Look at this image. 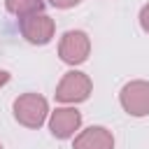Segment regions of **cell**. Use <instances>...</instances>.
<instances>
[{"instance_id": "cell-8", "label": "cell", "mask_w": 149, "mask_h": 149, "mask_svg": "<svg viewBox=\"0 0 149 149\" xmlns=\"http://www.w3.org/2000/svg\"><path fill=\"white\" fill-rule=\"evenodd\" d=\"M5 7L16 19H23V16L44 12V0H5Z\"/></svg>"}, {"instance_id": "cell-3", "label": "cell", "mask_w": 149, "mask_h": 149, "mask_svg": "<svg viewBox=\"0 0 149 149\" xmlns=\"http://www.w3.org/2000/svg\"><path fill=\"white\" fill-rule=\"evenodd\" d=\"M19 30H21V35H23L26 42L42 47V44H49L51 42L54 33H56V23H54V19L49 14L37 12V14H30V16L19 19Z\"/></svg>"}, {"instance_id": "cell-9", "label": "cell", "mask_w": 149, "mask_h": 149, "mask_svg": "<svg viewBox=\"0 0 149 149\" xmlns=\"http://www.w3.org/2000/svg\"><path fill=\"white\" fill-rule=\"evenodd\" d=\"M44 2H49V5H51V7H56V9H70V7L79 5L81 0H44Z\"/></svg>"}, {"instance_id": "cell-12", "label": "cell", "mask_w": 149, "mask_h": 149, "mask_svg": "<svg viewBox=\"0 0 149 149\" xmlns=\"http://www.w3.org/2000/svg\"><path fill=\"white\" fill-rule=\"evenodd\" d=\"M0 149H2V144H0Z\"/></svg>"}, {"instance_id": "cell-10", "label": "cell", "mask_w": 149, "mask_h": 149, "mask_svg": "<svg viewBox=\"0 0 149 149\" xmlns=\"http://www.w3.org/2000/svg\"><path fill=\"white\" fill-rule=\"evenodd\" d=\"M140 26H142L144 33H149V2L140 9Z\"/></svg>"}, {"instance_id": "cell-11", "label": "cell", "mask_w": 149, "mask_h": 149, "mask_svg": "<svg viewBox=\"0 0 149 149\" xmlns=\"http://www.w3.org/2000/svg\"><path fill=\"white\" fill-rule=\"evenodd\" d=\"M7 81H9V72H7V70H0V88H2Z\"/></svg>"}, {"instance_id": "cell-1", "label": "cell", "mask_w": 149, "mask_h": 149, "mask_svg": "<svg viewBox=\"0 0 149 149\" xmlns=\"http://www.w3.org/2000/svg\"><path fill=\"white\" fill-rule=\"evenodd\" d=\"M14 119L26 128H40L49 116V102L40 93H23L12 105Z\"/></svg>"}, {"instance_id": "cell-7", "label": "cell", "mask_w": 149, "mask_h": 149, "mask_svg": "<svg viewBox=\"0 0 149 149\" xmlns=\"http://www.w3.org/2000/svg\"><path fill=\"white\" fill-rule=\"evenodd\" d=\"M72 149H114V135L105 126H91L74 137Z\"/></svg>"}, {"instance_id": "cell-2", "label": "cell", "mask_w": 149, "mask_h": 149, "mask_svg": "<svg viewBox=\"0 0 149 149\" xmlns=\"http://www.w3.org/2000/svg\"><path fill=\"white\" fill-rule=\"evenodd\" d=\"M91 91H93L91 77L86 72L70 70V72L63 74V79L56 86V100L58 102H65V105H77V102L88 100Z\"/></svg>"}, {"instance_id": "cell-5", "label": "cell", "mask_w": 149, "mask_h": 149, "mask_svg": "<svg viewBox=\"0 0 149 149\" xmlns=\"http://www.w3.org/2000/svg\"><path fill=\"white\" fill-rule=\"evenodd\" d=\"M119 102L126 114L147 116L149 114V81H144V79L128 81L119 93Z\"/></svg>"}, {"instance_id": "cell-6", "label": "cell", "mask_w": 149, "mask_h": 149, "mask_svg": "<svg viewBox=\"0 0 149 149\" xmlns=\"http://www.w3.org/2000/svg\"><path fill=\"white\" fill-rule=\"evenodd\" d=\"M81 126V112L74 107H56L49 114V130L58 140L72 137Z\"/></svg>"}, {"instance_id": "cell-4", "label": "cell", "mask_w": 149, "mask_h": 149, "mask_svg": "<svg viewBox=\"0 0 149 149\" xmlns=\"http://www.w3.org/2000/svg\"><path fill=\"white\" fill-rule=\"evenodd\" d=\"M91 54V40L84 30H68L58 42V56L68 65H81Z\"/></svg>"}]
</instances>
